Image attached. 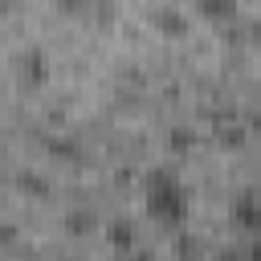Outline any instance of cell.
I'll return each instance as SVG.
<instances>
[{
	"label": "cell",
	"mask_w": 261,
	"mask_h": 261,
	"mask_svg": "<svg viewBox=\"0 0 261 261\" xmlns=\"http://www.w3.org/2000/svg\"><path fill=\"white\" fill-rule=\"evenodd\" d=\"M126 261H147V257H139V253H126Z\"/></svg>",
	"instance_id": "8"
},
{
	"label": "cell",
	"mask_w": 261,
	"mask_h": 261,
	"mask_svg": "<svg viewBox=\"0 0 261 261\" xmlns=\"http://www.w3.org/2000/svg\"><path fill=\"white\" fill-rule=\"evenodd\" d=\"M143 200H147V216L155 224H163V228H179L188 220V212H192V200H188L184 184L171 171H151Z\"/></svg>",
	"instance_id": "1"
},
{
	"label": "cell",
	"mask_w": 261,
	"mask_h": 261,
	"mask_svg": "<svg viewBox=\"0 0 261 261\" xmlns=\"http://www.w3.org/2000/svg\"><path fill=\"white\" fill-rule=\"evenodd\" d=\"M155 29H159L163 37H184V33H188V20H184L179 12H171V8H163V12H155Z\"/></svg>",
	"instance_id": "5"
},
{
	"label": "cell",
	"mask_w": 261,
	"mask_h": 261,
	"mask_svg": "<svg viewBox=\"0 0 261 261\" xmlns=\"http://www.w3.org/2000/svg\"><path fill=\"white\" fill-rule=\"evenodd\" d=\"M232 220H237L241 232H253V228H257V196H253V192H241V196H237Z\"/></svg>",
	"instance_id": "3"
},
{
	"label": "cell",
	"mask_w": 261,
	"mask_h": 261,
	"mask_svg": "<svg viewBox=\"0 0 261 261\" xmlns=\"http://www.w3.org/2000/svg\"><path fill=\"white\" fill-rule=\"evenodd\" d=\"M220 261H241V253H232V249H228V253H220Z\"/></svg>",
	"instance_id": "7"
},
{
	"label": "cell",
	"mask_w": 261,
	"mask_h": 261,
	"mask_svg": "<svg viewBox=\"0 0 261 261\" xmlns=\"http://www.w3.org/2000/svg\"><path fill=\"white\" fill-rule=\"evenodd\" d=\"M20 73H24V82H33V86H37V82L45 77V57H41V53H29V57H24V69H20Z\"/></svg>",
	"instance_id": "6"
},
{
	"label": "cell",
	"mask_w": 261,
	"mask_h": 261,
	"mask_svg": "<svg viewBox=\"0 0 261 261\" xmlns=\"http://www.w3.org/2000/svg\"><path fill=\"white\" fill-rule=\"evenodd\" d=\"M106 241H110V245H114V253H122V257L139 249V232H135V224H130V220H110Z\"/></svg>",
	"instance_id": "2"
},
{
	"label": "cell",
	"mask_w": 261,
	"mask_h": 261,
	"mask_svg": "<svg viewBox=\"0 0 261 261\" xmlns=\"http://www.w3.org/2000/svg\"><path fill=\"white\" fill-rule=\"evenodd\" d=\"M196 8L208 20H232L237 16V0H196Z\"/></svg>",
	"instance_id": "4"
}]
</instances>
